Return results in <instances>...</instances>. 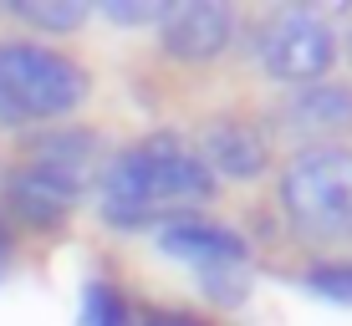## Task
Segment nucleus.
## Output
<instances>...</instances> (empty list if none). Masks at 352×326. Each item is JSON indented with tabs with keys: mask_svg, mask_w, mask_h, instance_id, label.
Masks as SVG:
<instances>
[{
	"mask_svg": "<svg viewBox=\"0 0 352 326\" xmlns=\"http://www.w3.org/2000/svg\"><path fill=\"white\" fill-rule=\"evenodd\" d=\"M210 194L214 174L179 132H148V138L128 143L123 153H113V163L102 168V214L128 229L189 214Z\"/></svg>",
	"mask_w": 352,
	"mask_h": 326,
	"instance_id": "1",
	"label": "nucleus"
},
{
	"mask_svg": "<svg viewBox=\"0 0 352 326\" xmlns=\"http://www.w3.org/2000/svg\"><path fill=\"white\" fill-rule=\"evenodd\" d=\"M87 71L72 56L36 41H0V123H46L67 117L87 97Z\"/></svg>",
	"mask_w": 352,
	"mask_h": 326,
	"instance_id": "2",
	"label": "nucleus"
},
{
	"mask_svg": "<svg viewBox=\"0 0 352 326\" xmlns=\"http://www.w3.org/2000/svg\"><path fill=\"white\" fill-rule=\"evenodd\" d=\"M281 209L311 245L352 240V153L332 143L296 153L281 174Z\"/></svg>",
	"mask_w": 352,
	"mask_h": 326,
	"instance_id": "3",
	"label": "nucleus"
},
{
	"mask_svg": "<svg viewBox=\"0 0 352 326\" xmlns=\"http://www.w3.org/2000/svg\"><path fill=\"white\" fill-rule=\"evenodd\" d=\"M256 56L271 77L281 82H327V71L337 62V36L322 16L311 10H271V16L256 26Z\"/></svg>",
	"mask_w": 352,
	"mask_h": 326,
	"instance_id": "4",
	"label": "nucleus"
},
{
	"mask_svg": "<svg viewBox=\"0 0 352 326\" xmlns=\"http://www.w3.org/2000/svg\"><path fill=\"white\" fill-rule=\"evenodd\" d=\"M235 36V16L214 0H184V5H164L159 16V41L174 62H214Z\"/></svg>",
	"mask_w": 352,
	"mask_h": 326,
	"instance_id": "5",
	"label": "nucleus"
},
{
	"mask_svg": "<svg viewBox=\"0 0 352 326\" xmlns=\"http://www.w3.org/2000/svg\"><path fill=\"white\" fill-rule=\"evenodd\" d=\"M77 194L82 189L72 184V178H62L46 163H31V159L6 174V209L16 214V220H26L31 229H56L72 214Z\"/></svg>",
	"mask_w": 352,
	"mask_h": 326,
	"instance_id": "6",
	"label": "nucleus"
},
{
	"mask_svg": "<svg viewBox=\"0 0 352 326\" xmlns=\"http://www.w3.org/2000/svg\"><path fill=\"white\" fill-rule=\"evenodd\" d=\"M199 163L210 174L225 178H261L265 163H271V148H265L261 128L240 123V117H214V123L199 128Z\"/></svg>",
	"mask_w": 352,
	"mask_h": 326,
	"instance_id": "7",
	"label": "nucleus"
},
{
	"mask_svg": "<svg viewBox=\"0 0 352 326\" xmlns=\"http://www.w3.org/2000/svg\"><path fill=\"white\" fill-rule=\"evenodd\" d=\"M281 117L296 138H342L352 132V87L347 82H307L286 97Z\"/></svg>",
	"mask_w": 352,
	"mask_h": 326,
	"instance_id": "8",
	"label": "nucleus"
},
{
	"mask_svg": "<svg viewBox=\"0 0 352 326\" xmlns=\"http://www.w3.org/2000/svg\"><path fill=\"white\" fill-rule=\"evenodd\" d=\"M159 245L174 260H189L194 270H220V265H245V245L240 235H230L220 224H204V220H179L159 235Z\"/></svg>",
	"mask_w": 352,
	"mask_h": 326,
	"instance_id": "9",
	"label": "nucleus"
},
{
	"mask_svg": "<svg viewBox=\"0 0 352 326\" xmlns=\"http://www.w3.org/2000/svg\"><path fill=\"white\" fill-rule=\"evenodd\" d=\"M6 10L41 31H77L87 21V5H72V0H10Z\"/></svg>",
	"mask_w": 352,
	"mask_h": 326,
	"instance_id": "10",
	"label": "nucleus"
},
{
	"mask_svg": "<svg viewBox=\"0 0 352 326\" xmlns=\"http://www.w3.org/2000/svg\"><path fill=\"white\" fill-rule=\"evenodd\" d=\"M82 326H128V306L118 296V286L92 281L82 291Z\"/></svg>",
	"mask_w": 352,
	"mask_h": 326,
	"instance_id": "11",
	"label": "nucleus"
},
{
	"mask_svg": "<svg viewBox=\"0 0 352 326\" xmlns=\"http://www.w3.org/2000/svg\"><path fill=\"white\" fill-rule=\"evenodd\" d=\"M307 286H311L317 296L352 301V260H327V265H311V270H307Z\"/></svg>",
	"mask_w": 352,
	"mask_h": 326,
	"instance_id": "12",
	"label": "nucleus"
},
{
	"mask_svg": "<svg viewBox=\"0 0 352 326\" xmlns=\"http://www.w3.org/2000/svg\"><path fill=\"white\" fill-rule=\"evenodd\" d=\"M107 21H118V26H143V21H159L164 5H143V0H113V5H102Z\"/></svg>",
	"mask_w": 352,
	"mask_h": 326,
	"instance_id": "13",
	"label": "nucleus"
},
{
	"mask_svg": "<svg viewBox=\"0 0 352 326\" xmlns=\"http://www.w3.org/2000/svg\"><path fill=\"white\" fill-rule=\"evenodd\" d=\"M143 326H210V321H199L194 311H153V316H143Z\"/></svg>",
	"mask_w": 352,
	"mask_h": 326,
	"instance_id": "14",
	"label": "nucleus"
},
{
	"mask_svg": "<svg viewBox=\"0 0 352 326\" xmlns=\"http://www.w3.org/2000/svg\"><path fill=\"white\" fill-rule=\"evenodd\" d=\"M6 260H10V235H6V224H0V275H6Z\"/></svg>",
	"mask_w": 352,
	"mask_h": 326,
	"instance_id": "15",
	"label": "nucleus"
},
{
	"mask_svg": "<svg viewBox=\"0 0 352 326\" xmlns=\"http://www.w3.org/2000/svg\"><path fill=\"white\" fill-rule=\"evenodd\" d=\"M347 51H352V16H347Z\"/></svg>",
	"mask_w": 352,
	"mask_h": 326,
	"instance_id": "16",
	"label": "nucleus"
}]
</instances>
